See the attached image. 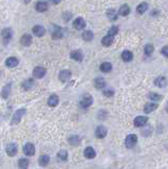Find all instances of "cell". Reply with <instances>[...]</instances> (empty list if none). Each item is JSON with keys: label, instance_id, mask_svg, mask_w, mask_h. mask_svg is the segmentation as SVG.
I'll return each mask as SVG.
<instances>
[{"label": "cell", "instance_id": "obj_40", "mask_svg": "<svg viewBox=\"0 0 168 169\" xmlns=\"http://www.w3.org/2000/svg\"><path fill=\"white\" fill-rule=\"evenodd\" d=\"M161 53H162V54L164 55L165 57H167V58H168V46L163 47L162 50H161Z\"/></svg>", "mask_w": 168, "mask_h": 169}, {"label": "cell", "instance_id": "obj_37", "mask_svg": "<svg viewBox=\"0 0 168 169\" xmlns=\"http://www.w3.org/2000/svg\"><path fill=\"white\" fill-rule=\"evenodd\" d=\"M57 157L60 161H67V159H68V152H67L66 150H60L59 152H58Z\"/></svg>", "mask_w": 168, "mask_h": 169}, {"label": "cell", "instance_id": "obj_12", "mask_svg": "<svg viewBox=\"0 0 168 169\" xmlns=\"http://www.w3.org/2000/svg\"><path fill=\"white\" fill-rule=\"evenodd\" d=\"M58 77H59L60 82L66 83L71 78V72L69 71V70H62V71L59 73V75H58Z\"/></svg>", "mask_w": 168, "mask_h": 169}, {"label": "cell", "instance_id": "obj_43", "mask_svg": "<svg viewBox=\"0 0 168 169\" xmlns=\"http://www.w3.org/2000/svg\"><path fill=\"white\" fill-rule=\"evenodd\" d=\"M165 110H166V112L168 113V102H167V104H166V106H165Z\"/></svg>", "mask_w": 168, "mask_h": 169}, {"label": "cell", "instance_id": "obj_24", "mask_svg": "<svg viewBox=\"0 0 168 169\" xmlns=\"http://www.w3.org/2000/svg\"><path fill=\"white\" fill-rule=\"evenodd\" d=\"M58 102H59V97H58L56 94L51 95L50 97H49V99H48V105L50 107H56L58 105Z\"/></svg>", "mask_w": 168, "mask_h": 169}, {"label": "cell", "instance_id": "obj_36", "mask_svg": "<svg viewBox=\"0 0 168 169\" xmlns=\"http://www.w3.org/2000/svg\"><path fill=\"white\" fill-rule=\"evenodd\" d=\"M33 85H34L33 80H25V82H23L22 88H23L25 90H30L32 87H33Z\"/></svg>", "mask_w": 168, "mask_h": 169}, {"label": "cell", "instance_id": "obj_33", "mask_svg": "<svg viewBox=\"0 0 168 169\" xmlns=\"http://www.w3.org/2000/svg\"><path fill=\"white\" fill-rule=\"evenodd\" d=\"M148 97H149L152 102H160V100L163 99L162 95H160V94H158V93H154V92H150V93L148 94Z\"/></svg>", "mask_w": 168, "mask_h": 169}, {"label": "cell", "instance_id": "obj_22", "mask_svg": "<svg viewBox=\"0 0 168 169\" xmlns=\"http://www.w3.org/2000/svg\"><path fill=\"white\" fill-rule=\"evenodd\" d=\"M94 86H95L96 89H103V88L106 87V80L103 77H97L94 80Z\"/></svg>", "mask_w": 168, "mask_h": 169}, {"label": "cell", "instance_id": "obj_32", "mask_svg": "<svg viewBox=\"0 0 168 169\" xmlns=\"http://www.w3.org/2000/svg\"><path fill=\"white\" fill-rule=\"evenodd\" d=\"M81 37H83V39L85 40V41H91L94 37L93 32L92 31H85L83 33V35H81Z\"/></svg>", "mask_w": 168, "mask_h": 169}, {"label": "cell", "instance_id": "obj_15", "mask_svg": "<svg viewBox=\"0 0 168 169\" xmlns=\"http://www.w3.org/2000/svg\"><path fill=\"white\" fill-rule=\"evenodd\" d=\"M70 57L74 59V60H76V61H81L83 60V58H84V55H83V53H81V51L74 50L70 53Z\"/></svg>", "mask_w": 168, "mask_h": 169}, {"label": "cell", "instance_id": "obj_16", "mask_svg": "<svg viewBox=\"0 0 168 169\" xmlns=\"http://www.w3.org/2000/svg\"><path fill=\"white\" fill-rule=\"evenodd\" d=\"M32 36L30 35V34H25V35H22V37L20 38V42L22 46L25 47H29L31 46L32 44Z\"/></svg>", "mask_w": 168, "mask_h": 169}, {"label": "cell", "instance_id": "obj_35", "mask_svg": "<svg viewBox=\"0 0 168 169\" xmlns=\"http://www.w3.org/2000/svg\"><path fill=\"white\" fill-rule=\"evenodd\" d=\"M153 51H154V47L151 44H147L145 46V48H144V52H145V54L147 56H150L153 53Z\"/></svg>", "mask_w": 168, "mask_h": 169}, {"label": "cell", "instance_id": "obj_5", "mask_svg": "<svg viewBox=\"0 0 168 169\" xmlns=\"http://www.w3.org/2000/svg\"><path fill=\"white\" fill-rule=\"evenodd\" d=\"M23 152L28 157H33L35 154V147L32 143H27V144L23 146Z\"/></svg>", "mask_w": 168, "mask_h": 169}, {"label": "cell", "instance_id": "obj_4", "mask_svg": "<svg viewBox=\"0 0 168 169\" xmlns=\"http://www.w3.org/2000/svg\"><path fill=\"white\" fill-rule=\"evenodd\" d=\"M5 151L8 157H15V155L17 154V152H18V147H17V145L14 144V143H11V144H8V146H6Z\"/></svg>", "mask_w": 168, "mask_h": 169}, {"label": "cell", "instance_id": "obj_42", "mask_svg": "<svg viewBox=\"0 0 168 169\" xmlns=\"http://www.w3.org/2000/svg\"><path fill=\"white\" fill-rule=\"evenodd\" d=\"M49 1H50L51 3H53V4H58L60 2V0H49Z\"/></svg>", "mask_w": 168, "mask_h": 169}, {"label": "cell", "instance_id": "obj_7", "mask_svg": "<svg viewBox=\"0 0 168 169\" xmlns=\"http://www.w3.org/2000/svg\"><path fill=\"white\" fill-rule=\"evenodd\" d=\"M64 36V30L58 25H54L52 30V38L53 39H60Z\"/></svg>", "mask_w": 168, "mask_h": 169}, {"label": "cell", "instance_id": "obj_28", "mask_svg": "<svg viewBox=\"0 0 168 169\" xmlns=\"http://www.w3.org/2000/svg\"><path fill=\"white\" fill-rule=\"evenodd\" d=\"M148 8H149V5H148L147 2H142V3H140L139 5H137V12L139 13V14H144V13L146 12V11L148 10Z\"/></svg>", "mask_w": 168, "mask_h": 169}, {"label": "cell", "instance_id": "obj_44", "mask_svg": "<svg viewBox=\"0 0 168 169\" xmlns=\"http://www.w3.org/2000/svg\"><path fill=\"white\" fill-rule=\"evenodd\" d=\"M30 2H31V0H25V4L30 3Z\"/></svg>", "mask_w": 168, "mask_h": 169}, {"label": "cell", "instance_id": "obj_21", "mask_svg": "<svg viewBox=\"0 0 168 169\" xmlns=\"http://www.w3.org/2000/svg\"><path fill=\"white\" fill-rule=\"evenodd\" d=\"M154 85H156V87H159V88L165 87V86L167 85L166 78H165L164 76H159V77H156V80H154Z\"/></svg>", "mask_w": 168, "mask_h": 169}, {"label": "cell", "instance_id": "obj_10", "mask_svg": "<svg viewBox=\"0 0 168 169\" xmlns=\"http://www.w3.org/2000/svg\"><path fill=\"white\" fill-rule=\"evenodd\" d=\"M107 132H108V130L105 126H98L95 130V135L97 138H104L107 135Z\"/></svg>", "mask_w": 168, "mask_h": 169}, {"label": "cell", "instance_id": "obj_8", "mask_svg": "<svg viewBox=\"0 0 168 169\" xmlns=\"http://www.w3.org/2000/svg\"><path fill=\"white\" fill-rule=\"evenodd\" d=\"M47 73L46 68L44 67H36L33 71V77L34 78H42Z\"/></svg>", "mask_w": 168, "mask_h": 169}, {"label": "cell", "instance_id": "obj_14", "mask_svg": "<svg viewBox=\"0 0 168 169\" xmlns=\"http://www.w3.org/2000/svg\"><path fill=\"white\" fill-rule=\"evenodd\" d=\"M156 108H158V105H156V102H147V104L145 105V107H144V112H145L146 114H149V113L153 112Z\"/></svg>", "mask_w": 168, "mask_h": 169}, {"label": "cell", "instance_id": "obj_3", "mask_svg": "<svg viewBox=\"0 0 168 169\" xmlns=\"http://www.w3.org/2000/svg\"><path fill=\"white\" fill-rule=\"evenodd\" d=\"M92 102H93V97H92L91 95H89V94H86V95H84V97L81 98V106L83 107V108L87 109L91 106Z\"/></svg>", "mask_w": 168, "mask_h": 169}, {"label": "cell", "instance_id": "obj_29", "mask_svg": "<svg viewBox=\"0 0 168 169\" xmlns=\"http://www.w3.org/2000/svg\"><path fill=\"white\" fill-rule=\"evenodd\" d=\"M100 70L104 73H109V72L112 70V65L110 63H103L102 65L100 66Z\"/></svg>", "mask_w": 168, "mask_h": 169}, {"label": "cell", "instance_id": "obj_9", "mask_svg": "<svg viewBox=\"0 0 168 169\" xmlns=\"http://www.w3.org/2000/svg\"><path fill=\"white\" fill-rule=\"evenodd\" d=\"M148 117L147 116H137L133 121V125L135 127H144L147 124Z\"/></svg>", "mask_w": 168, "mask_h": 169}, {"label": "cell", "instance_id": "obj_41", "mask_svg": "<svg viewBox=\"0 0 168 169\" xmlns=\"http://www.w3.org/2000/svg\"><path fill=\"white\" fill-rule=\"evenodd\" d=\"M107 116V113L105 112L104 110H100V114H98V117H100V119H104L105 117Z\"/></svg>", "mask_w": 168, "mask_h": 169}, {"label": "cell", "instance_id": "obj_13", "mask_svg": "<svg viewBox=\"0 0 168 169\" xmlns=\"http://www.w3.org/2000/svg\"><path fill=\"white\" fill-rule=\"evenodd\" d=\"M44 33H46V29L42 25L37 24L33 28V34L35 36H37V37H42L44 35Z\"/></svg>", "mask_w": 168, "mask_h": 169}, {"label": "cell", "instance_id": "obj_19", "mask_svg": "<svg viewBox=\"0 0 168 169\" xmlns=\"http://www.w3.org/2000/svg\"><path fill=\"white\" fill-rule=\"evenodd\" d=\"M36 11L37 12H46L47 10H48V2L46 1H38L37 3H36V6H35Z\"/></svg>", "mask_w": 168, "mask_h": 169}, {"label": "cell", "instance_id": "obj_20", "mask_svg": "<svg viewBox=\"0 0 168 169\" xmlns=\"http://www.w3.org/2000/svg\"><path fill=\"white\" fill-rule=\"evenodd\" d=\"M114 41V36L111 35H106L105 37H103L102 39V44L105 47H110Z\"/></svg>", "mask_w": 168, "mask_h": 169}, {"label": "cell", "instance_id": "obj_17", "mask_svg": "<svg viewBox=\"0 0 168 169\" xmlns=\"http://www.w3.org/2000/svg\"><path fill=\"white\" fill-rule=\"evenodd\" d=\"M84 155L87 159H94L96 157V152L92 147H87V148L84 150Z\"/></svg>", "mask_w": 168, "mask_h": 169}, {"label": "cell", "instance_id": "obj_26", "mask_svg": "<svg viewBox=\"0 0 168 169\" xmlns=\"http://www.w3.org/2000/svg\"><path fill=\"white\" fill-rule=\"evenodd\" d=\"M122 59L124 61H126V63H128V61H131L133 59L132 52H130V51H128V50H125L124 52L122 53Z\"/></svg>", "mask_w": 168, "mask_h": 169}, {"label": "cell", "instance_id": "obj_38", "mask_svg": "<svg viewBox=\"0 0 168 169\" xmlns=\"http://www.w3.org/2000/svg\"><path fill=\"white\" fill-rule=\"evenodd\" d=\"M117 33H118V28L115 27V25H114V27H111L108 31V35H111V36H115Z\"/></svg>", "mask_w": 168, "mask_h": 169}, {"label": "cell", "instance_id": "obj_23", "mask_svg": "<svg viewBox=\"0 0 168 169\" xmlns=\"http://www.w3.org/2000/svg\"><path fill=\"white\" fill-rule=\"evenodd\" d=\"M117 16H118V13L116 12L114 8H109V10L107 11V17H108L109 20L115 21L116 19H117Z\"/></svg>", "mask_w": 168, "mask_h": 169}, {"label": "cell", "instance_id": "obj_39", "mask_svg": "<svg viewBox=\"0 0 168 169\" xmlns=\"http://www.w3.org/2000/svg\"><path fill=\"white\" fill-rule=\"evenodd\" d=\"M114 94V91L112 89H107L104 91V95L107 96V97H111V96H113Z\"/></svg>", "mask_w": 168, "mask_h": 169}, {"label": "cell", "instance_id": "obj_31", "mask_svg": "<svg viewBox=\"0 0 168 169\" xmlns=\"http://www.w3.org/2000/svg\"><path fill=\"white\" fill-rule=\"evenodd\" d=\"M69 144L74 145V146H78L81 144V138L78 135H72L69 138Z\"/></svg>", "mask_w": 168, "mask_h": 169}, {"label": "cell", "instance_id": "obj_6", "mask_svg": "<svg viewBox=\"0 0 168 169\" xmlns=\"http://www.w3.org/2000/svg\"><path fill=\"white\" fill-rule=\"evenodd\" d=\"M12 36H13V31L11 29H8H8L2 30L1 37H2V39H3L4 44H8V42L10 41L11 39H12Z\"/></svg>", "mask_w": 168, "mask_h": 169}, {"label": "cell", "instance_id": "obj_25", "mask_svg": "<svg viewBox=\"0 0 168 169\" xmlns=\"http://www.w3.org/2000/svg\"><path fill=\"white\" fill-rule=\"evenodd\" d=\"M129 13H130V8H129V5H127V4H123L122 6L120 8V10H118V14L120 15V16H128Z\"/></svg>", "mask_w": 168, "mask_h": 169}, {"label": "cell", "instance_id": "obj_11", "mask_svg": "<svg viewBox=\"0 0 168 169\" xmlns=\"http://www.w3.org/2000/svg\"><path fill=\"white\" fill-rule=\"evenodd\" d=\"M73 25L76 30H83L86 27V21L81 17H77L74 21H73Z\"/></svg>", "mask_w": 168, "mask_h": 169}, {"label": "cell", "instance_id": "obj_1", "mask_svg": "<svg viewBox=\"0 0 168 169\" xmlns=\"http://www.w3.org/2000/svg\"><path fill=\"white\" fill-rule=\"evenodd\" d=\"M25 114V109H18L16 112L14 113L12 117V121H11V125H17V124L20 123L22 116Z\"/></svg>", "mask_w": 168, "mask_h": 169}, {"label": "cell", "instance_id": "obj_34", "mask_svg": "<svg viewBox=\"0 0 168 169\" xmlns=\"http://www.w3.org/2000/svg\"><path fill=\"white\" fill-rule=\"evenodd\" d=\"M30 161L28 159H20L18 161V167L21 169H27L29 167Z\"/></svg>", "mask_w": 168, "mask_h": 169}, {"label": "cell", "instance_id": "obj_27", "mask_svg": "<svg viewBox=\"0 0 168 169\" xmlns=\"http://www.w3.org/2000/svg\"><path fill=\"white\" fill-rule=\"evenodd\" d=\"M11 88H12V84H8L5 86V87L2 89V91H1V96H2V98H4V99H6V98L8 97V95H10V93H11Z\"/></svg>", "mask_w": 168, "mask_h": 169}, {"label": "cell", "instance_id": "obj_18", "mask_svg": "<svg viewBox=\"0 0 168 169\" xmlns=\"http://www.w3.org/2000/svg\"><path fill=\"white\" fill-rule=\"evenodd\" d=\"M18 63H19V60H18V58H16V57H8V58L5 60V66L8 68L17 67Z\"/></svg>", "mask_w": 168, "mask_h": 169}, {"label": "cell", "instance_id": "obj_30", "mask_svg": "<svg viewBox=\"0 0 168 169\" xmlns=\"http://www.w3.org/2000/svg\"><path fill=\"white\" fill-rule=\"evenodd\" d=\"M49 162H50V157H49V155H46V154L41 155V157L39 158V160H38V164H39L40 166H42V167L48 165Z\"/></svg>", "mask_w": 168, "mask_h": 169}, {"label": "cell", "instance_id": "obj_2", "mask_svg": "<svg viewBox=\"0 0 168 169\" xmlns=\"http://www.w3.org/2000/svg\"><path fill=\"white\" fill-rule=\"evenodd\" d=\"M137 143V136L135 134H129L126 136V140H125V145H126L127 148H132L135 146V144Z\"/></svg>", "mask_w": 168, "mask_h": 169}]
</instances>
